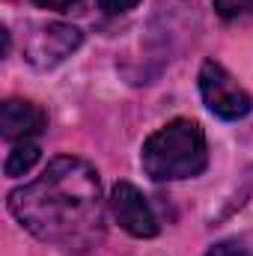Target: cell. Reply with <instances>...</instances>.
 <instances>
[{
	"label": "cell",
	"instance_id": "obj_1",
	"mask_svg": "<svg viewBox=\"0 0 253 256\" xmlns=\"http://www.w3.org/2000/svg\"><path fill=\"white\" fill-rule=\"evenodd\" d=\"M9 212L39 242L68 250L96 248L104 236L98 173L74 155L54 158L36 182L15 188L9 194Z\"/></svg>",
	"mask_w": 253,
	"mask_h": 256
},
{
	"label": "cell",
	"instance_id": "obj_2",
	"mask_svg": "<svg viewBox=\"0 0 253 256\" xmlns=\"http://www.w3.org/2000/svg\"><path fill=\"white\" fill-rule=\"evenodd\" d=\"M143 170L155 182H179L200 176L208 161L206 134L194 120H173L143 143Z\"/></svg>",
	"mask_w": 253,
	"mask_h": 256
},
{
	"label": "cell",
	"instance_id": "obj_3",
	"mask_svg": "<svg viewBox=\"0 0 253 256\" xmlns=\"http://www.w3.org/2000/svg\"><path fill=\"white\" fill-rule=\"evenodd\" d=\"M200 92L206 108L220 116V120H244L250 114L253 102L244 86H238V80L214 60H206L200 68Z\"/></svg>",
	"mask_w": 253,
	"mask_h": 256
},
{
	"label": "cell",
	"instance_id": "obj_4",
	"mask_svg": "<svg viewBox=\"0 0 253 256\" xmlns=\"http://www.w3.org/2000/svg\"><path fill=\"white\" fill-rule=\"evenodd\" d=\"M80 30L72 24H42L27 36L24 45V57L36 68H51V66L63 63L66 57H72L80 48Z\"/></svg>",
	"mask_w": 253,
	"mask_h": 256
},
{
	"label": "cell",
	"instance_id": "obj_5",
	"mask_svg": "<svg viewBox=\"0 0 253 256\" xmlns=\"http://www.w3.org/2000/svg\"><path fill=\"white\" fill-rule=\"evenodd\" d=\"M110 212L116 224L134 238H152L158 236V218L149 206V200L137 191L131 182H116L110 191Z\"/></svg>",
	"mask_w": 253,
	"mask_h": 256
},
{
	"label": "cell",
	"instance_id": "obj_6",
	"mask_svg": "<svg viewBox=\"0 0 253 256\" xmlns=\"http://www.w3.org/2000/svg\"><path fill=\"white\" fill-rule=\"evenodd\" d=\"M48 126V116L39 104L33 102H24V98H9L3 102L0 108V128H3V137L12 140V143H24V140H33L39 137Z\"/></svg>",
	"mask_w": 253,
	"mask_h": 256
},
{
	"label": "cell",
	"instance_id": "obj_7",
	"mask_svg": "<svg viewBox=\"0 0 253 256\" xmlns=\"http://www.w3.org/2000/svg\"><path fill=\"white\" fill-rule=\"evenodd\" d=\"M36 161H39V146L33 140H24V143H15L12 146V152L6 155L3 170H6V176H24Z\"/></svg>",
	"mask_w": 253,
	"mask_h": 256
},
{
	"label": "cell",
	"instance_id": "obj_8",
	"mask_svg": "<svg viewBox=\"0 0 253 256\" xmlns=\"http://www.w3.org/2000/svg\"><path fill=\"white\" fill-rule=\"evenodd\" d=\"M214 12L226 21L232 18H242V15H250L253 12V0H214Z\"/></svg>",
	"mask_w": 253,
	"mask_h": 256
},
{
	"label": "cell",
	"instance_id": "obj_9",
	"mask_svg": "<svg viewBox=\"0 0 253 256\" xmlns=\"http://www.w3.org/2000/svg\"><path fill=\"white\" fill-rule=\"evenodd\" d=\"M140 0H98V6H102V12H108V15H122L128 9H134Z\"/></svg>",
	"mask_w": 253,
	"mask_h": 256
},
{
	"label": "cell",
	"instance_id": "obj_10",
	"mask_svg": "<svg viewBox=\"0 0 253 256\" xmlns=\"http://www.w3.org/2000/svg\"><path fill=\"white\" fill-rule=\"evenodd\" d=\"M206 256H248V250L238 242H220V244H214Z\"/></svg>",
	"mask_w": 253,
	"mask_h": 256
},
{
	"label": "cell",
	"instance_id": "obj_11",
	"mask_svg": "<svg viewBox=\"0 0 253 256\" xmlns=\"http://www.w3.org/2000/svg\"><path fill=\"white\" fill-rule=\"evenodd\" d=\"M36 6H42V9H57V12H66V9H72V6H78L80 0H33Z\"/></svg>",
	"mask_w": 253,
	"mask_h": 256
}]
</instances>
